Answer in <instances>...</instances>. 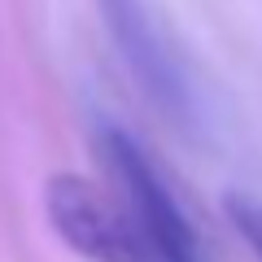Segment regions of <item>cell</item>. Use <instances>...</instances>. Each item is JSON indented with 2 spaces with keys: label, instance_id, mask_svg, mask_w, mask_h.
<instances>
[{
  "label": "cell",
  "instance_id": "cell-4",
  "mask_svg": "<svg viewBox=\"0 0 262 262\" xmlns=\"http://www.w3.org/2000/svg\"><path fill=\"white\" fill-rule=\"evenodd\" d=\"M227 214L236 219V227H241L245 241H249L253 249L262 253V210L249 206V201H241V196H232V201H227Z\"/></svg>",
  "mask_w": 262,
  "mask_h": 262
},
{
  "label": "cell",
  "instance_id": "cell-2",
  "mask_svg": "<svg viewBox=\"0 0 262 262\" xmlns=\"http://www.w3.org/2000/svg\"><path fill=\"white\" fill-rule=\"evenodd\" d=\"M48 219L57 236L70 249H79L92 262H158L144 245L140 227L131 223L127 210H118L110 196L96 192V184L79 175H53L44 192Z\"/></svg>",
  "mask_w": 262,
  "mask_h": 262
},
{
  "label": "cell",
  "instance_id": "cell-1",
  "mask_svg": "<svg viewBox=\"0 0 262 262\" xmlns=\"http://www.w3.org/2000/svg\"><path fill=\"white\" fill-rule=\"evenodd\" d=\"M101 149L110 158L114 175L127 188V214H131V223L140 227V236L153 249V258L158 262H201L192 223L175 206V196L162 184V175L153 170V162L136 149V140L118 127H105L101 131Z\"/></svg>",
  "mask_w": 262,
  "mask_h": 262
},
{
  "label": "cell",
  "instance_id": "cell-3",
  "mask_svg": "<svg viewBox=\"0 0 262 262\" xmlns=\"http://www.w3.org/2000/svg\"><path fill=\"white\" fill-rule=\"evenodd\" d=\"M105 18H110L114 39L122 44L131 70L140 75V83L158 96L166 110H184V83H179V70L170 61V53L162 48L158 31H153L149 13H144L140 0H101Z\"/></svg>",
  "mask_w": 262,
  "mask_h": 262
}]
</instances>
